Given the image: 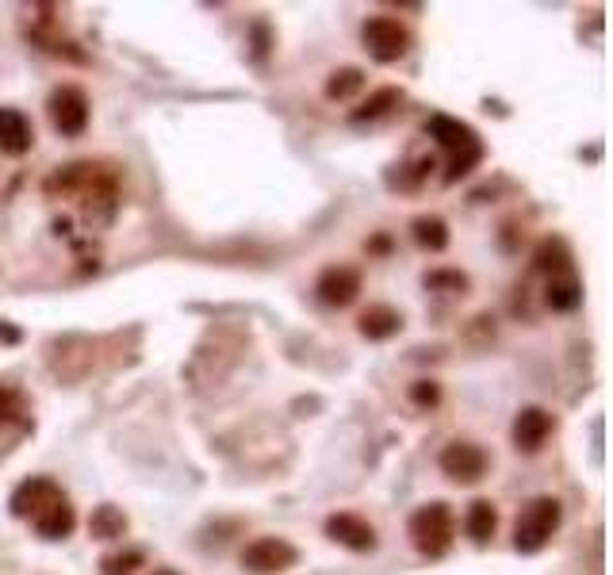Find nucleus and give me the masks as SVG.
Wrapping results in <instances>:
<instances>
[{
  "label": "nucleus",
  "instance_id": "obj_1",
  "mask_svg": "<svg viewBox=\"0 0 613 575\" xmlns=\"http://www.w3.org/2000/svg\"><path fill=\"white\" fill-rule=\"evenodd\" d=\"M426 135L437 138V147L449 154V173H445L449 185L460 177H468V173L484 162V138H479L476 127H468V123H460V120H452V115L437 112L426 120Z\"/></svg>",
  "mask_w": 613,
  "mask_h": 575
},
{
  "label": "nucleus",
  "instance_id": "obj_2",
  "mask_svg": "<svg viewBox=\"0 0 613 575\" xmlns=\"http://www.w3.org/2000/svg\"><path fill=\"white\" fill-rule=\"evenodd\" d=\"M42 188H47V196H77L89 211L92 203H108V211H115V173H108L97 162L65 165V170L50 173Z\"/></svg>",
  "mask_w": 613,
  "mask_h": 575
},
{
  "label": "nucleus",
  "instance_id": "obj_3",
  "mask_svg": "<svg viewBox=\"0 0 613 575\" xmlns=\"http://www.w3.org/2000/svg\"><path fill=\"white\" fill-rule=\"evenodd\" d=\"M406 534H411V545L422 552V557L441 560L445 552L456 545V514H452V507L445 499H434L411 514Z\"/></svg>",
  "mask_w": 613,
  "mask_h": 575
},
{
  "label": "nucleus",
  "instance_id": "obj_4",
  "mask_svg": "<svg viewBox=\"0 0 613 575\" xmlns=\"http://www.w3.org/2000/svg\"><path fill=\"white\" fill-rule=\"evenodd\" d=\"M560 522H564V507H560V499H552V495H537V499H529L522 511H517L514 549L522 552V557H537V552L556 537Z\"/></svg>",
  "mask_w": 613,
  "mask_h": 575
},
{
  "label": "nucleus",
  "instance_id": "obj_5",
  "mask_svg": "<svg viewBox=\"0 0 613 575\" xmlns=\"http://www.w3.org/2000/svg\"><path fill=\"white\" fill-rule=\"evenodd\" d=\"M47 115H50V127L62 138H82L85 130H89L92 104L82 85H58L47 100Z\"/></svg>",
  "mask_w": 613,
  "mask_h": 575
},
{
  "label": "nucleus",
  "instance_id": "obj_6",
  "mask_svg": "<svg viewBox=\"0 0 613 575\" xmlns=\"http://www.w3.org/2000/svg\"><path fill=\"white\" fill-rule=\"evenodd\" d=\"M361 42L372 54V62L391 65L411 50V32H406V24H399L396 16H372V20H364V27H361Z\"/></svg>",
  "mask_w": 613,
  "mask_h": 575
},
{
  "label": "nucleus",
  "instance_id": "obj_7",
  "mask_svg": "<svg viewBox=\"0 0 613 575\" xmlns=\"http://www.w3.org/2000/svg\"><path fill=\"white\" fill-rule=\"evenodd\" d=\"M299 564V549L284 537H253L242 549V567L250 575H280Z\"/></svg>",
  "mask_w": 613,
  "mask_h": 575
},
{
  "label": "nucleus",
  "instance_id": "obj_8",
  "mask_svg": "<svg viewBox=\"0 0 613 575\" xmlns=\"http://www.w3.org/2000/svg\"><path fill=\"white\" fill-rule=\"evenodd\" d=\"M437 464H441V472L452 484H479L487 476V468H491V457L476 441H449L441 449V457H437Z\"/></svg>",
  "mask_w": 613,
  "mask_h": 575
},
{
  "label": "nucleus",
  "instance_id": "obj_9",
  "mask_svg": "<svg viewBox=\"0 0 613 575\" xmlns=\"http://www.w3.org/2000/svg\"><path fill=\"white\" fill-rule=\"evenodd\" d=\"M62 499H65V491L54 484V479H50V476H32V479H24L16 491H12L9 507H12V514H16V518L35 522L39 514H47L50 507H54V502H62Z\"/></svg>",
  "mask_w": 613,
  "mask_h": 575
},
{
  "label": "nucleus",
  "instance_id": "obj_10",
  "mask_svg": "<svg viewBox=\"0 0 613 575\" xmlns=\"http://www.w3.org/2000/svg\"><path fill=\"white\" fill-rule=\"evenodd\" d=\"M361 284H364L361 268L330 265V268H323V273H318L315 292H318V300H323L326 308L341 311V308H353V303H356V296H361Z\"/></svg>",
  "mask_w": 613,
  "mask_h": 575
},
{
  "label": "nucleus",
  "instance_id": "obj_11",
  "mask_svg": "<svg viewBox=\"0 0 613 575\" xmlns=\"http://www.w3.org/2000/svg\"><path fill=\"white\" fill-rule=\"evenodd\" d=\"M510 434H514V449H517V453H541L545 441L556 434V414L545 411V407H522Z\"/></svg>",
  "mask_w": 613,
  "mask_h": 575
},
{
  "label": "nucleus",
  "instance_id": "obj_12",
  "mask_svg": "<svg viewBox=\"0 0 613 575\" xmlns=\"http://www.w3.org/2000/svg\"><path fill=\"white\" fill-rule=\"evenodd\" d=\"M326 537L338 545H346L349 552H372L376 549V529H372L368 518L353 511H338L326 518Z\"/></svg>",
  "mask_w": 613,
  "mask_h": 575
},
{
  "label": "nucleus",
  "instance_id": "obj_13",
  "mask_svg": "<svg viewBox=\"0 0 613 575\" xmlns=\"http://www.w3.org/2000/svg\"><path fill=\"white\" fill-rule=\"evenodd\" d=\"M35 147V127L20 108H0V154L24 158Z\"/></svg>",
  "mask_w": 613,
  "mask_h": 575
},
{
  "label": "nucleus",
  "instance_id": "obj_14",
  "mask_svg": "<svg viewBox=\"0 0 613 575\" xmlns=\"http://www.w3.org/2000/svg\"><path fill=\"white\" fill-rule=\"evenodd\" d=\"M403 330V315H399L391 303H368L356 318V334L364 341H388Z\"/></svg>",
  "mask_w": 613,
  "mask_h": 575
},
{
  "label": "nucleus",
  "instance_id": "obj_15",
  "mask_svg": "<svg viewBox=\"0 0 613 575\" xmlns=\"http://www.w3.org/2000/svg\"><path fill=\"white\" fill-rule=\"evenodd\" d=\"M579 303H583V280H579V276H575V273L549 276V288H545V308L567 315V311H575Z\"/></svg>",
  "mask_w": 613,
  "mask_h": 575
},
{
  "label": "nucleus",
  "instance_id": "obj_16",
  "mask_svg": "<svg viewBox=\"0 0 613 575\" xmlns=\"http://www.w3.org/2000/svg\"><path fill=\"white\" fill-rule=\"evenodd\" d=\"M399 104H403V89H396V85H384V89L372 92V97L364 100L361 108H353V112H349V123H356V127H361V123L388 120V115L396 112Z\"/></svg>",
  "mask_w": 613,
  "mask_h": 575
},
{
  "label": "nucleus",
  "instance_id": "obj_17",
  "mask_svg": "<svg viewBox=\"0 0 613 575\" xmlns=\"http://www.w3.org/2000/svg\"><path fill=\"white\" fill-rule=\"evenodd\" d=\"M32 526L42 541H65V537L73 534V526H77V511L70 507V499H62V502H54L47 514H39Z\"/></svg>",
  "mask_w": 613,
  "mask_h": 575
},
{
  "label": "nucleus",
  "instance_id": "obj_18",
  "mask_svg": "<svg viewBox=\"0 0 613 575\" xmlns=\"http://www.w3.org/2000/svg\"><path fill=\"white\" fill-rule=\"evenodd\" d=\"M533 268L545 276H560V273H575L572 268V250H567L564 238L549 235L537 250H533Z\"/></svg>",
  "mask_w": 613,
  "mask_h": 575
},
{
  "label": "nucleus",
  "instance_id": "obj_19",
  "mask_svg": "<svg viewBox=\"0 0 613 575\" xmlns=\"http://www.w3.org/2000/svg\"><path fill=\"white\" fill-rule=\"evenodd\" d=\"M127 526H130L127 514H123L115 502H100L89 518V537L92 541H120V537L127 534Z\"/></svg>",
  "mask_w": 613,
  "mask_h": 575
},
{
  "label": "nucleus",
  "instance_id": "obj_20",
  "mask_svg": "<svg viewBox=\"0 0 613 575\" xmlns=\"http://www.w3.org/2000/svg\"><path fill=\"white\" fill-rule=\"evenodd\" d=\"M495 529H499V511H495V502L476 499L468 507V514H464V534H468L476 545H487L495 537Z\"/></svg>",
  "mask_w": 613,
  "mask_h": 575
},
{
  "label": "nucleus",
  "instance_id": "obj_21",
  "mask_svg": "<svg viewBox=\"0 0 613 575\" xmlns=\"http://www.w3.org/2000/svg\"><path fill=\"white\" fill-rule=\"evenodd\" d=\"M411 238L418 250L441 253L445 246H449V223H445L441 215H418V220L411 223Z\"/></svg>",
  "mask_w": 613,
  "mask_h": 575
},
{
  "label": "nucleus",
  "instance_id": "obj_22",
  "mask_svg": "<svg viewBox=\"0 0 613 575\" xmlns=\"http://www.w3.org/2000/svg\"><path fill=\"white\" fill-rule=\"evenodd\" d=\"M27 35H32V42H35V47H39V50H47V54L65 58V62H77V65L85 62V50H77V42H73V39H62V35H58V32H50V27L35 24Z\"/></svg>",
  "mask_w": 613,
  "mask_h": 575
},
{
  "label": "nucleus",
  "instance_id": "obj_23",
  "mask_svg": "<svg viewBox=\"0 0 613 575\" xmlns=\"http://www.w3.org/2000/svg\"><path fill=\"white\" fill-rule=\"evenodd\" d=\"M361 89H364V70H356V65H341V70H334L326 77V100H349Z\"/></svg>",
  "mask_w": 613,
  "mask_h": 575
},
{
  "label": "nucleus",
  "instance_id": "obj_24",
  "mask_svg": "<svg viewBox=\"0 0 613 575\" xmlns=\"http://www.w3.org/2000/svg\"><path fill=\"white\" fill-rule=\"evenodd\" d=\"M24 418H27L24 391L9 388V384H0V434H4V429H12L16 422H24Z\"/></svg>",
  "mask_w": 613,
  "mask_h": 575
},
{
  "label": "nucleus",
  "instance_id": "obj_25",
  "mask_svg": "<svg viewBox=\"0 0 613 575\" xmlns=\"http://www.w3.org/2000/svg\"><path fill=\"white\" fill-rule=\"evenodd\" d=\"M138 567H146V552L142 549L108 552V557L100 560V575H138Z\"/></svg>",
  "mask_w": 613,
  "mask_h": 575
},
{
  "label": "nucleus",
  "instance_id": "obj_26",
  "mask_svg": "<svg viewBox=\"0 0 613 575\" xmlns=\"http://www.w3.org/2000/svg\"><path fill=\"white\" fill-rule=\"evenodd\" d=\"M422 284H426L429 292H468V276L460 273V268H434V273L422 276Z\"/></svg>",
  "mask_w": 613,
  "mask_h": 575
},
{
  "label": "nucleus",
  "instance_id": "obj_27",
  "mask_svg": "<svg viewBox=\"0 0 613 575\" xmlns=\"http://www.w3.org/2000/svg\"><path fill=\"white\" fill-rule=\"evenodd\" d=\"M411 403L422 407V411L437 407V403H441V384H437V380H414L411 384Z\"/></svg>",
  "mask_w": 613,
  "mask_h": 575
},
{
  "label": "nucleus",
  "instance_id": "obj_28",
  "mask_svg": "<svg viewBox=\"0 0 613 575\" xmlns=\"http://www.w3.org/2000/svg\"><path fill=\"white\" fill-rule=\"evenodd\" d=\"M368 250H376V253H388V250H391L388 235H379V238H372V242H368Z\"/></svg>",
  "mask_w": 613,
  "mask_h": 575
},
{
  "label": "nucleus",
  "instance_id": "obj_29",
  "mask_svg": "<svg viewBox=\"0 0 613 575\" xmlns=\"http://www.w3.org/2000/svg\"><path fill=\"white\" fill-rule=\"evenodd\" d=\"M150 575H185V572H177V567H153Z\"/></svg>",
  "mask_w": 613,
  "mask_h": 575
},
{
  "label": "nucleus",
  "instance_id": "obj_30",
  "mask_svg": "<svg viewBox=\"0 0 613 575\" xmlns=\"http://www.w3.org/2000/svg\"><path fill=\"white\" fill-rule=\"evenodd\" d=\"M0 338H4V341H16V330H12V326H0Z\"/></svg>",
  "mask_w": 613,
  "mask_h": 575
}]
</instances>
